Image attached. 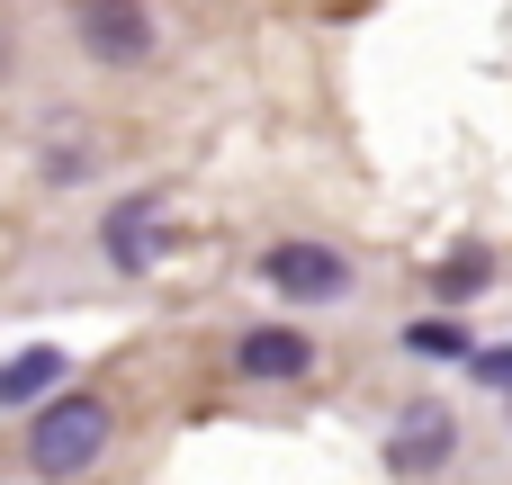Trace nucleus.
I'll return each instance as SVG.
<instances>
[{
	"instance_id": "f257e3e1",
	"label": "nucleus",
	"mask_w": 512,
	"mask_h": 485,
	"mask_svg": "<svg viewBox=\"0 0 512 485\" xmlns=\"http://www.w3.org/2000/svg\"><path fill=\"white\" fill-rule=\"evenodd\" d=\"M108 405L99 396H54L36 423H27V468L45 485H72V477H90L99 459H108Z\"/></svg>"
},
{
	"instance_id": "f03ea898",
	"label": "nucleus",
	"mask_w": 512,
	"mask_h": 485,
	"mask_svg": "<svg viewBox=\"0 0 512 485\" xmlns=\"http://www.w3.org/2000/svg\"><path fill=\"white\" fill-rule=\"evenodd\" d=\"M72 36H81L99 63H144V54H153L144 0H72Z\"/></svg>"
},
{
	"instance_id": "7ed1b4c3",
	"label": "nucleus",
	"mask_w": 512,
	"mask_h": 485,
	"mask_svg": "<svg viewBox=\"0 0 512 485\" xmlns=\"http://www.w3.org/2000/svg\"><path fill=\"white\" fill-rule=\"evenodd\" d=\"M450 450H459L450 405H405V414H396V432H387V468H396V477H441V468H450Z\"/></svg>"
},
{
	"instance_id": "20e7f679",
	"label": "nucleus",
	"mask_w": 512,
	"mask_h": 485,
	"mask_svg": "<svg viewBox=\"0 0 512 485\" xmlns=\"http://www.w3.org/2000/svg\"><path fill=\"white\" fill-rule=\"evenodd\" d=\"M261 270H270V288H279L288 306H324V297H342V288H351V261H342V252H324V243H279Z\"/></svg>"
},
{
	"instance_id": "39448f33",
	"label": "nucleus",
	"mask_w": 512,
	"mask_h": 485,
	"mask_svg": "<svg viewBox=\"0 0 512 485\" xmlns=\"http://www.w3.org/2000/svg\"><path fill=\"white\" fill-rule=\"evenodd\" d=\"M306 369H315V342H306L297 324H261V333H243V342H234V378L279 387V378H306Z\"/></svg>"
},
{
	"instance_id": "423d86ee",
	"label": "nucleus",
	"mask_w": 512,
	"mask_h": 485,
	"mask_svg": "<svg viewBox=\"0 0 512 485\" xmlns=\"http://www.w3.org/2000/svg\"><path fill=\"white\" fill-rule=\"evenodd\" d=\"M162 243H171V234H162V198H126V207H108V270L135 279V270L162 261Z\"/></svg>"
},
{
	"instance_id": "0eeeda50",
	"label": "nucleus",
	"mask_w": 512,
	"mask_h": 485,
	"mask_svg": "<svg viewBox=\"0 0 512 485\" xmlns=\"http://www.w3.org/2000/svg\"><path fill=\"white\" fill-rule=\"evenodd\" d=\"M54 378H63V351H45V342H36V351H18V360L0 369V405H45V387H54Z\"/></svg>"
},
{
	"instance_id": "6e6552de",
	"label": "nucleus",
	"mask_w": 512,
	"mask_h": 485,
	"mask_svg": "<svg viewBox=\"0 0 512 485\" xmlns=\"http://www.w3.org/2000/svg\"><path fill=\"white\" fill-rule=\"evenodd\" d=\"M405 342H414L423 360H450V351H468V333H459V324H414Z\"/></svg>"
},
{
	"instance_id": "1a4fd4ad",
	"label": "nucleus",
	"mask_w": 512,
	"mask_h": 485,
	"mask_svg": "<svg viewBox=\"0 0 512 485\" xmlns=\"http://www.w3.org/2000/svg\"><path fill=\"white\" fill-rule=\"evenodd\" d=\"M477 279H486V252H459V261H450V279H441V288H450V297H468V288H477Z\"/></svg>"
},
{
	"instance_id": "9d476101",
	"label": "nucleus",
	"mask_w": 512,
	"mask_h": 485,
	"mask_svg": "<svg viewBox=\"0 0 512 485\" xmlns=\"http://www.w3.org/2000/svg\"><path fill=\"white\" fill-rule=\"evenodd\" d=\"M486 378H495V387H512V351H495V360H486Z\"/></svg>"
}]
</instances>
